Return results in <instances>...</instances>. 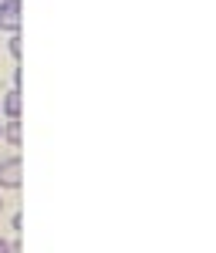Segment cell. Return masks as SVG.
<instances>
[{
    "instance_id": "5",
    "label": "cell",
    "mask_w": 216,
    "mask_h": 253,
    "mask_svg": "<svg viewBox=\"0 0 216 253\" xmlns=\"http://www.w3.org/2000/svg\"><path fill=\"white\" fill-rule=\"evenodd\" d=\"M7 47H10V58H20V54H24V51H20V34H10V44H7Z\"/></svg>"
},
{
    "instance_id": "8",
    "label": "cell",
    "mask_w": 216,
    "mask_h": 253,
    "mask_svg": "<svg viewBox=\"0 0 216 253\" xmlns=\"http://www.w3.org/2000/svg\"><path fill=\"white\" fill-rule=\"evenodd\" d=\"M0 206H3V199H0Z\"/></svg>"
},
{
    "instance_id": "4",
    "label": "cell",
    "mask_w": 216,
    "mask_h": 253,
    "mask_svg": "<svg viewBox=\"0 0 216 253\" xmlns=\"http://www.w3.org/2000/svg\"><path fill=\"white\" fill-rule=\"evenodd\" d=\"M3 138H7L10 145H20V142H24V135H20V122H7V125H3Z\"/></svg>"
},
{
    "instance_id": "6",
    "label": "cell",
    "mask_w": 216,
    "mask_h": 253,
    "mask_svg": "<svg viewBox=\"0 0 216 253\" xmlns=\"http://www.w3.org/2000/svg\"><path fill=\"white\" fill-rule=\"evenodd\" d=\"M0 253H14V243H10V240H3V236H0Z\"/></svg>"
},
{
    "instance_id": "1",
    "label": "cell",
    "mask_w": 216,
    "mask_h": 253,
    "mask_svg": "<svg viewBox=\"0 0 216 253\" xmlns=\"http://www.w3.org/2000/svg\"><path fill=\"white\" fill-rule=\"evenodd\" d=\"M20 169H24L20 156L0 159V189H20Z\"/></svg>"
},
{
    "instance_id": "3",
    "label": "cell",
    "mask_w": 216,
    "mask_h": 253,
    "mask_svg": "<svg viewBox=\"0 0 216 253\" xmlns=\"http://www.w3.org/2000/svg\"><path fill=\"white\" fill-rule=\"evenodd\" d=\"M0 112L10 118V122H20V88H10L3 101H0Z\"/></svg>"
},
{
    "instance_id": "2",
    "label": "cell",
    "mask_w": 216,
    "mask_h": 253,
    "mask_svg": "<svg viewBox=\"0 0 216 253\" xmlns=\"http://www.w3.org/2000/svg\"><path fill=\"white\" fill-rule=\"evenodd\" d=\"M0 31L20 34V0H0Z\"/></svg>"
},
{
    "instance_id": "7",
    "label": "cell",
    "mask_w": 216,
    "mask_h": 253,
    "mask_svg": "<svg viewBox=\"0 0 216 253\" xmlns=\"http://www.w3.org/2000/svg\"><path fill=\"white\" fill-rule=\"evenodd\" d=\"M0 138H3V125H0Z\"/></svg>"
}]
</instances>
